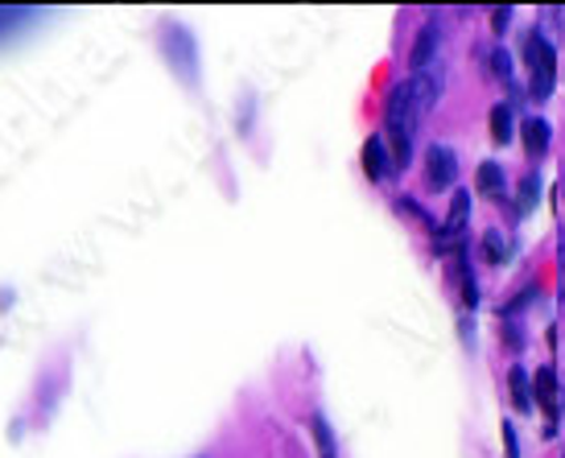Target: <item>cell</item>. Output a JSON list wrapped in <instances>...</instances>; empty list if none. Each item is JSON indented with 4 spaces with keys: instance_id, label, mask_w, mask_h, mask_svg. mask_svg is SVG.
I'll list each match as a JSON object with an SVG mask.
<instances>
[{
    "instance_id": "1",
    "label": "cell",
    "mask_w": 565,
    "mask_h": 458,
    "mask_svg": "<svg viewBox=\"0 0 565 458\" xmlns=\"http://www.w3.org/2000/svg\"><path fill=\"white\" fill-rule=\"evenodd\" d=\"M524 71H529V95L533 99H550L557 87V50L545 33H529L524 38Z\"/></svg>"
},
{
    "instance_id": "2",
    "label": "cell",
    "mask_w": 565,
    "mask_h": 458,
    "mask_svg": "<svg viewBox=\"0 0 565 458\" xmlns=\"http://www.w3.org/2000/svg\"><path fill=\"white\" fill-rule=\"evenodd\" d=\"M455 170H458L455 153L446 145H429V153H425V178H429V187L446 190L455 182Z\"/></svg>"
},
{
    "instance_id": "3",
    "label": "cell",
    "mask_w": 565,
    "mask_h": 458,
    "mask_svg": "<svg viewBox=\"0 0 565 458\" xmlns=\"http://www.w3.org/2000/svg\"><path fill=\"white\" fill-rule=\"evenodd\" d=\"M467 215H471V199H467V190H458L455 203H450V215H446V227H441V236H438L441 253L455 248V239L462 236V227H467Z\"/></svg>"
},
{
    "instance_id": "4",
    "label": "cell",
    "mask_w": 565,
    "mask_h": 458,
    "mask_svg": "<svg viewBox=\"0 0 565 458\" xmlns=\"http://www.w3.org/2000/svg\"><path fill=\"white\" fill-rule=\"evenodd\" d=\"M533 401L545 409V422H550V429L557 426V376H553V368H541L533 376Z\"/></svg>"
},
{
    "instance_id": "5",
    "label": "cell",
    "mask_w": 565,
    "mask_h": 458,
    "mask_svg": "<svg viewBox=\"0 0 565 458\" xmlns=\"http://www.w3.org/2000/svg\"><path fill=\"white\" fill-rule=\"evenodd\" d=\"M363 170H367V178H384L396 170L393 153L384 149V137H372V141L363 145Z\"/></svg>"
},
{
    "instance_id": "6",
    "label": "cell",
    "mask_w": 565,
    "mask_h": 458,
    "mask_svg": "<svg viewBox=\"0 0 565 458\" xmlns=\"http://www.w3.org/2000/svg\"><path fill=\"white\" fill-rule=\"evenodd\" d=\"M438 42H441L438 21H425L422 33H417V46H413V54H408V63H413V71H425V66H429V58H434V50H438Z\"/></svg>"
},
{
    "instance_id": "7",
    "label": "cell",
    "mask_w": 565,
    "mask_h": 458,
    "mask_svg": "<svg viewBox=\"0 0 565 458\" xmlns=\"http://www.w3.org/2000/svg\"><path fill=\"white\" fill-rule=\"evenodd\" d=\"M524 149H529V158H545V149H550V120H524Z\"/></svg>"
},
{
    "instance_id": "8",
    "label": "cell",
    "mask_w": 565,
    "mask_h": 458,
    "mask_svg": "<svg viewBox=\"0 0 565 458\" xmlns=\"http://www.w3.org/2000/svg\"><path fill=\"white\" fill-rule=\"evenodd\" d=\"M475 187H479V194H487V199H500L503 194V170L495 166V161H483V166H479V174H475Z\"/></svg>"
},
{
    "instance_id": "9",
    "label": "cell",
    "mask_w": 565,
    "mask_h": 458,
    "mask_svg": "<svg viewBox=\"0 0 565 458\" xmlns=\"http://www.w3.org/2000/svg\"><path fill=\"white\" fill-rule=\"evenodd\" d=\"M508 384H512V405H516L520 413H533V396H529V372H524V368H512Z\"/></svg>"
},
{
    "instance_id": "10",
    "label": "cell",
    "mask_w": 565,
    "mask_h": 458,
    "mask_svg": "<svg viewBox=\"0 0 565 458\" xmlns=\"http://www.w3.org/2000/svg\"><path fill=\"white\" fill-rule=\"evenodd\" d=\"M491 141L495 145L512 141V108H508V104H495V108H491Z\"/></svg>"
},
{
    "instance_id": "11",
    "label": "cell",
    "mask_w": 565,
    "mask_h": 458,
    "mask_svg": "<svg viewBox=\"0 0 565 458\" xmlns=\"http://www.w3.org/2000/svg\"><path fill=\"white\" fill-rule=\"evenodd\" d=\"M315 438H318V450H322V458H339V455H334V438H330V426H327V417H322V413L315 417Z\"/></svg>"
},
{
    "instance_id": "12",
    "label": "cell",
    "mask_w": 565,
    "mask_h": 458,
    "mask_svg": "<svg viewBox=\"0 0 565 458\" xmlns=\"http://www.w3.org/2000/svg\"><path fill=\"white\" fill-rule=\"evenodd\" d=\"M508 21H512V9H508V4H503V9H495V13H491V25H495V33L508 30Z\"/></svg>"
},
{
    "instance_id": "13",
    "label": "cell",
    "mask_w": 565,
    "mask_h": 458,
    "mask_svg": "<svg viewBox=\"0 0 565 458\" xmlns=\"http://www.w3.org/2000/svg\"><path fill=\"white\" fill-rule=\"evenodd\" d=\"M503 443H508V458H520V446H516V429L503 422Z\"/></svg>"
},
{
    "instance_id": "14",
    "label": "cell",
    "mask_w": 565,
    "mask_h": 458,
    "mask_svg": "<svg viewBox=\"0 0 565 458\" xmlns=\"http://www.w3.org/2000/svg\"><path fill=\"white\" fill-rule=\"evenodd\" d=\"M487 256H491V260H495V265H500V256H503V239L495 236V232H491V236H487Z\"/></svg>"
},
{
    "instance_id": "15",
    "label": "cell",
    "mask_w": 565,
    "mask_h": 458,
    "mask_svg": "<svg viewBox=\"0 0 565 458\" xmlns=\"http://www.w3.org/2000/svg\"><path fill=\"white\" fill-rule=\"evenodd\" d=\"M520 190H524V206H533V203H536V178L529 174V178H524V187H520Z\"/></svg>"
},
{
    "instance_id": "16",
    "label": "cell",
    "mask_w": 565,
    "mask_h": 458,
    "mask_svg": "<svg viewBox=\"0 0 565 458\" xmlns=\"http://www.w3.org/2000/svg\"><path fill=\"white\" fill-rule=\"evenodd\" d=\"M562 194H565V178H562Z\"/></svg>"
}]
</instances>
